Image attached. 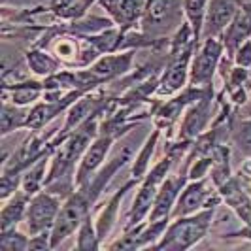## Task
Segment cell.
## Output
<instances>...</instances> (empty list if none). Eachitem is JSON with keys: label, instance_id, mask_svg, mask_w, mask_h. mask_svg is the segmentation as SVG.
Listing matches in <instances>:
<instances>
[{"label": "cell", "instance_id": "cell-15", "mask_svg": "<svg viewBox=\"0 0 251 251\" xmlns=\"http://www.w3.org/2000/svg\"><path fill=\"white\" fill-rule=\"evenodd\" d=\"M238 0H210L208 12H206V21L202 28V38L219 36L225 32L228 23L238 12Z\"/></svg>", "mask_w": 251, "mask_h": 251}, {"label": "cell", "instance_id": "cell-20", "mask_svg": "<svg viewBox=\"0 0 251 251\" xmlns=\"http://www.w3.org/2000/svg\"><path fill=\"white\" fill-rule=\"evenodd\" d=\"M25 63H26V68L36 75V77H42V79L57 74L59 70L64 68L63 64H61V61L51 51L44 50V48H38V46H32L30 50L25 51Z\"/></svg>", "mask_w": 251, "mask_h": 251}, {"label": "cell", "instance_id": "cell-26", "mask_svg": "<svg viewBox=\"0 0 251 251\" xmlns=\"http://www.w3.org/2000/svg\"><path fill=\"white\" fill-rule=\"evenodd\" d=\"M28 240L30 236L17 228L0 230V251H28Z\"/></svg>", "mask_w": 251, "mask_h": 251}, {"label": "cell", "instance_id": "cell-4", "mask_svg": "<svg viewBox=\"0 0 251 251\" xmlns=\"http://www.w3.org/2000/svg\"><path fill=\"white\" fill-rule=\"evenodd\" d=\"M91 214H93V202L89 199L87 191L83 187H77L68 199H64L59 217L51 228V248L57 250L64 240L74 234L79 225L85 221V217Z\"/></svg>", "mask_w": 251, "mask_h": 251}, {"label": "cell", "instance_id": "cell-12", "mask_svg": "<svg viewBox=\"0 0 251 251\" xmlns=\"http://www.w3.org/2000/svg\"><path fill=\"white\" fill-rule=\"evenodd\" d=\"M115 138L108 136V134H99L97 140L87 148L83 153V157L77 163V170H75V187L85 185L91 177L95 176L102 168V164L106 161V157L110 155L112 146Z\"/></svg>", "mask_w": 251, "mask_h": 251}, {"label": "cell", "instance_id": "cell-9", "mask_svg": "<svg viewBox=\"0 0 251 251\" xmlns=\"http://www.w3.org/2000/svg\"><path fill=\"white\" fill-rule=\"evenodd\" d=\"M214 89L208 91L204 97L195 100L181 115V123L177 130L179 140H197L202 132H206L208 125L214 119Z\"/></svg>", "mask_w": 251, "mask_h": 251}, {"label": "cell", "instance_id": "cell-10", "mask_svg": "<svg viewBox=\"0 0 251 251\" xmlns=\"http://www.w3.org/2000/svg\"><path fill=\"white\" fill-rule=\"evenodd\" d=\"M189 166V164H187ZM189 181L187 168L179 174H168L166 179L163 181V185L159 189L155 202L151 206V212L148 215V221H164V219H172V210L176 206L177 197L183 191L185 183Z\"/></svg>", "mask_w": 251, "mask_h": 251}, {"label": "cell", "instance_id": "cell-7", "mask_svg": "<svg viewBox=\"0 0 251 251\" xmlns=\"http://www.w3.org/2000/svg\"><path fill=\"white\" fill-rule=\"evenodd\" d=\"M63 202L64 199H61L59 195H55L51 191H46V189L32 195L30 202H28V208H26L25 221H23L26 234L34 236L40 232L51 230L57 217H59L61 208H63Z\"/></svg>", "mask_w": 251, "mask_h": 251}, {"label": "cell", "instance_id": "cell-22", "mask_svg": "<svg viewBox=\"0 0 251 251\" xmlns=\"http://www.w3.org/2000/svg\"><path fill=\"white\" fill-rule=\"evenodd\" d=\"M28 110H30V108H26V106H15L12 102H2V112H0V134L6 138L8 134L25 128Z\"/></svg>", "mask_w": 251, "mask_h": 251}, {"label": "cell", "instance_id": "cell-2", "mask_svg": "<svg viewBox=\"0 0 251 251\" xmlns=\"http://www.w3.org/2000/svg\"><path fill=\"white\" fill-rule=\"evenodd\" d=\"M185 21L183 0H148L140 30L153 40L170 38Z\"/></svg>", "mask_w": 251, "mask_h": 251}, {"label": "cell", "instance_id": "cell-23", "mask_svg": "<svg viewBox=\"0 0 251 251\" xmlns=\"http://www.w3.org/2000/svg\"><path fill=\"white\" fill-rule=\"evenodd\" d=\"M210 0H183V12H185V21H187L197 42H202V28L206 21V12H208Z\"/></svg>", "mask_w": 251, "mask_h": 251}, {"label": "cell", "instance_id": "cell-8", "mask_svg": "<svg viewBox=\"0 0 251 251\" xmlns=\"http://www.w3.org/2000/svg\"><path fill=\"white\" fill-rule=\"evenodd\" d=\"M197 50V48H195ZM195 50L168 53V63L163 68L159 85L155 91V99H170L189 85V70Z\"/></svg>", "mask_w": 251, "mask_h": 251}, {"label": "cell", "instance_id": "cell-24", "mask_svg": "<svg viewBox=\"0 0 251 251\" xmlns=\"http://www.w3.org/2000/svg\"><path fill=\"white\" fill-rule=\"evenodd\" d=\"M102 248V242L97 232L93 214L85 217V221L75 230V250L79 251H97Z\"/></svg>", "mask_w": 251, "mask_h": 251}, {"label": "cell", "instance_id": "cell-5", "mask_svg": "<svg viewBox=\"0 0 251 251\" xmlns=\"http://www.w3.org/2000/svg\"><path fill=\"white\" fill-rule=\"evenodd\" d=\"M225 57V44L219 36L202 38L191 59L189 85L193 87H210L214 85V75Z\"/></svg>", "mask_w": 251, "mask_h": 251}, {"label": "cell", "instance_id": "cell-19", "mask_svg": "<svg viewBox=\"0 0 251 251\" xmlns=\"http://www.w3.org/2000/svg\"><path fill=\"white\" fill-rule=\"evenodd\" d=\"M28 202H30V195L25 193L23 189H19L8 201L2 202V210H0V230L17 228L19 223H23L26 215V208H28Z\"/></svg>", "mask_w": 251, "mask_h": 251}, {"label": "cell", "instance_id": "cell-6", "mask_svg": "<svg viewBox=\"0 0 251 251\" xmlns=\"http://www.w3.org/2000/svg\"><path fill=\"white\" fill-rule=\"evenodd\" d=\"M221 202H223L221 193L215 187V183L210 176L202 177V179H189L183 191L177 197L176 206L172 210V219L197 214L204 208H215Z\"/></svg>", "mask_w": 251, "mask_h": 251}, {"label": "cell", "instance_id": "cell-17", "mask_svg": "<svg viewBox=\"0 0 251 251\" xmlns=\"http://www.w3.org/2000/svg\"><path fill=\"white\" fill-rule=\"evenodd\" d=\"M46 93L44 79H21L13 83H2V102H12L15 106H34Z\"/></svg>", "mask_w": 251, "mask_h": 251}, {"label": "cell", "instance_id": "cell-11", "mask_svg": "<svg viewBox=\"0 0 251 251\" xmlns=\"http://www.w3.org/2000/svg\"><path fill=\"white\" fill-rule=\"evenodd\" d=\"M119 30L128 32L140 26L148 0H99L97 2Z\"/></svg>", "mask_w": 251, "mask_h": 251}, {"label": "cell", "instance_id": "cell-28", "mask_svg": "<svg viewBox=\"0 0 251 251\" xmlns=\"http://www.w3.org/2000/svg\"><path fill=\"white\" fill-rule=\"evenodd\" d=\"M234 64L236 66H244V68H251V38L246 40L236 50V53H234Z\"/></svg>", "mask_w": 251, "mask_h": 251}, {"label": "cell", "instance_id": "cell-16", "mask_svg": "<svg viewBox=\"0 0 251 251\" xmlns=\"http://www.w3.org/2000/svg\"><path fill=\"white\" fill-rule=\"evenodd\" d=\"M136 183H138V179L130 177L125 185L117 189L112 197H110V201L106 202L100 210H99V214H97V217H95V225H97V232H99V238H100V242H104V240L112 234L113 226H115L117 219H119L121 202H123V199L126 197V193L134 187Z\"/></svg>", "mask_w": 251, "mask_h": 251}, {"label": "cell", "instance_id": "cell-14", "mask_svg": "<svg viewBox=\"0 0 251 251\" xmlns=\"http://www.w3.org/2000/svg\"><path fill=\"white\" fill-rule=\"evenodd\" d=\"M221 199L244 225L251 223V193L240 176H230L219 185Z\"/></svg>", "mask_w": 251, "mask_h": 251}, {"label": "cell", "instance_id": "cell-1", "mask_svg": "<svg viewBox=\"0 0 251 251\" xmlns=\"http://www.w3.org/2000/svg\"><path fill=\"white\" fill-rule=\"evenodd\" d=\"M215 208H204L197 214L174 217L166 226L161 240L153 246V250L163 251H185L195 248L212 228Z\"/></svg>", "mask_w": 251, "mask_h": 251}, {"label": "cell", "instance_id": "cell-21", "mask_svg": "<svg viewBox=\"0 0 251 251\" xmlns=\"http://www.w3.org/2000/svg\"><path fill=\"white\" fill-rule=\"evenodd\" d=\"M161 134H163V130H161L159 126H155V128H153V132H151L150 136L146 138V142L142 144V148H140V151L136 153V157L132 159L130 177H134V179L142 181V179H144V176L150 172L151 157H153V153H155V148H157V144H159Z\"/></svg>", "mask_w": 251, "mask_h": 251}, {"label": "cell", "instance_id": "cell-3", "mask_svg": "<svg viewBox=\"0 0 251 251\" xmlns=\"http://www.w3.org/2000/svg\"><path fill=\"white\" fill-rule=\"evenodd\" d=\"M177 161L170 155L166 153L161 161L153 164L150 168V172L144 176V179L140 181V187L138 193L134 197V202L130 206V212H128V217H126V225L125 228H130V226L138 225L142 221L148 219V215L151 212V206L155 202V197L159 193V189L163 185V181L166 179V176L170 174L172 166L176 164Z\"/></svg>", "mask_w": 251, "mask_h": 251}, {"label": "cell", "instance_id": "cell-25", "mask_svg": "<svg viewBox=\"0 0 251 251\" xmlns=\"http://www.w3.org/2000/svg\"><path fill=\"white\" fill-rule=\"evenodd\" d=\"M232 126V142L244 153L246 157L251 159V117H242V119H230Z\"/></svg>", "mask_w": 251, "mask_h": 251}, {"label": "cell", "instance_id": "cell-18", "mask_svg": "<svg viewBox=\"0 0 251 251\" xmlns=\"http://www.w3.org/2000/svg\"><path fill=\"white\" fill-rule=\"evenodd\" d=\"M251 38V10L240 6L236 15L232 17V21L228 23L225 32L221 34V40L225 44L226 57L234 61V53L240 46Z\"/></svg>", "mask_w": 251, "mask_h": 251}, {"label": "cell", "instance_id": "cell-27", "mask_svg": "<svg viewBox=\"0 0 251 251\" xmlns=\"http://www.w3.org/2000/svg\"><path fill=\"white\" fill-rule=\"evenodd\" d=\"M53 250L51 248V230H46V232H40V234H34L28 240V251H48Z\"/></svg>", "mask_w": 251, "mask_h": 251}, {"label": "cell", "instance_id": "cell-13", "mask_svg": "<svg viewBox=\"0 0 251 251\" xmlns=\"http://www.w3.org/2000/svg\"><path fill=\"white\" fill-rule=\"evenodd\" d=\"M138 50H126V51H115V53H106L100 55L95 63L87 66L95 75H99L102 83H110L115 81L123 75L130 74L132 64H134V57H136Z\"/></svg>", "mask_w": 251, "mask_h": 251}]
</instances>
